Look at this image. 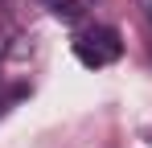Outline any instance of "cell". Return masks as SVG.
<instances>
[{
	"mask_svg": "<svg viewBox=\"0 0 152 148\" xmlns=\"http://www.w3.org/2000/svg\"><path fill=\"white\" fill-rule=\"evenodd\" d=\"M74 53L86 66H107L119 58V37H115V29H91L74 41Z\"/></svg>",
	"mask_w": 152,
	"mask_h": 148,
	"instance_id": "cell-1",
	"label": "cell"
}]
</instances>
